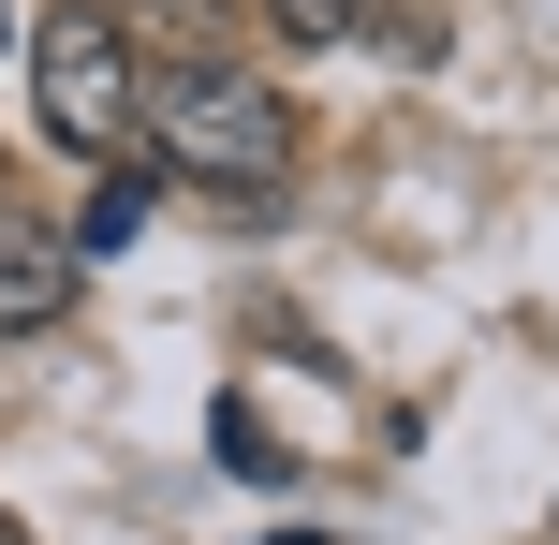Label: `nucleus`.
<instances>
[{"instance_id": "f257e3e1", "label": "nucleus", "mask_w": 559, "mask_h": 545, "mask_svg": "<svg viewBox=\"0 0 559 545\" xmlns=\"http://www.w3.org/2000/svg\"><path fill=\"white\" fill-rule=\"evenodd\" d=\"M147 147H163V177H192V192H222L236 222H251V192H280L295 177V104H280L265 74H236L222 45L206 59H163L147 74Z\"/></svg>"}, {"instance_id": "f03ea898", "label": "nucleus", "mask_w": 559, "mask_h": 545, "mask_svg": "<svg viewBox=\"0 0 559 545\" xmlns=\"http://www.w3.org/2000/svg\"><path fill=\"white\" fill-rule=\"evenodd\" d=\"M29 104H45V147L118 163V147H133V118H147L133 29H118L104 0H45V29H29Z\"/></svg>"}, {"instance_id": "7ed1b4c3", "label": "nucleus", "mask_w": 559, "mask_h": 545, "mask_svg": "<svg viewBox=\"0 0 559 545\" xmlns=\"http://www.w3.org/2000/svg\"><path fill=\"white\" fill-rule=\"evenodd\" d=\"M74 310V236H15L0 222V340H45Z\"/></svg>"}, {"instance_id": "20e7f679", "label": "nucleus", "mask_w": 559, "mask_h": 545, "mask_svg": "<svg viewBox=\"0 0 559 545\" xmlns=\"http://www.w3.org/2000/svg\"><path fill=\"white\" fill-rule=\"evenodd\" d=\"M147 206H163V177H104V192L74 206V265H88V251H133V236H147Z\"/></svg>"}, {"instance_id": "39448f33", "label": "nucleus", "mask_w": 559, "mask_h": 545, "mask_svg": "<svg viewBox=\"0 0 559 545\" xmlns=\"http://www.w3.org/2000/svg\"><path fill=\"white\" fill-rule=\"evenodd\" d=\"M265 29H280V45H368L383 0H265Z\"/></svg>"}, {"instance_id": "423d86ee", "label": "nucleus", "mask_w": 559, "mask_h": 545, "mask_svg": "<svg viewBox=\"0 0 559 545\" xmlns=\"http://www.w3.org/2000/svg\"><path fill=\"white\" fill-rule=\"evenodd\" d=\"M0 545H29V531H15V517H0Z\"/></svg>"}, {"instance_id": "0eeeda50", "label": "nucleus", "mask_w": 559, "mask_h": 545, "mask_svg": "<svg viewBox=\"0 0 559 545\" xmlns=\"http://www.w3.org/2000/svg\"><path fill=\"white\" fill-rule=\"evenodd\" d=\"M0 45H15V15H0Z\"/></svg>"}]
</instances>
